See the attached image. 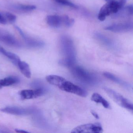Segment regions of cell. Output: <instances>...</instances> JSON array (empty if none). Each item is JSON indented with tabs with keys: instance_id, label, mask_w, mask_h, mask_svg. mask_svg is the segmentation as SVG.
<instances>
[{
	"instance_id": "cell-1",
	"label": "cell",
	"mask_w": 133,
	"mask_h": 133,
	"mask_svg": "<svg viewBox=\"0 0 133 133\" xmlns=\"http://www.w3.org/2000/svg\"><path fill=\"white\" fill-rule=\"evenodd\" d=\"M60 44L64 57L59 61V64L66 67L73 66L76 62V52L74 43L67 36H62Z\"/></svg>"
},
{
	"instance_id": "cell-2",
	"label": "cell",
	"mask_w": 133,
	"mask_h": 133,
	"mask_svg": "<svg viewBox=\"0 0 133 133\" xmlns=\"http://www.w3.org/2000/svg\"><path fill=\"white\" fill-rule=\"evenodd\" d=\"M126 0H110L102 7L98 15V19L103 21L110 15L116 14L125 5Z\"/></svg>"
},
{
	"instance_id": "cell-3",
	"label": "cell",
	"mask_w": 133,
	"mask_h": 133,
	"mask_svg": "<svg viewBox=\"0 0 133 133\" xmlns=\"http://www.w3.org/2000/svg\"><path fill=\"white\" fill-rule=\"evenodd\" d=\"M74 76L79 81L88 85L95 84L97 80L95 76L80 66L74 67L72 69Z\"/></svg>"
},
{
	"instance_id": "cell-4",
	"label": "cell",
	"mask_w": 133,
	"mask_h": 133,
	"mask_svg": "<svg viewBox=\"0 0 133 133\" xmlns=\"http://www.w3.org/2000/svg\"><path fill=\"white\" fill-rule=\"evenodd\" d=\"M103 89L109 97L119 105L127 109L133 111V104L128 99L125 98L123 96L109 88L104 87Z\"/></svg>"
},
{
	"instance_id": "cell-5",
	"label": "cell",
	"mask_w": 133,
	"mask_h": 133,
	"mask_svg": "<svg viewBox=\"0 0 133 133\" xmlns=\"http://www.w3.org/2000/svg\"><path fill=\"white\" fill-rule=\"evenodd\" d=\"M58 88L62 91L82 97H86L88 95L87 92L85 90L71 82L67 81L64 78L61 82Z\"/></svg>"
},
{
	"instance_id": "cell-6",
	"label": "cell",
	"mask_w": 133,
	"mask_h": 133,
	"mask_svg": "<svg viewBox=\"0 0 133 133\" xmlns=\"http://www.w3.org/2000/svg\"><path fill=\"white\" fill-rule=\"evenodd\" d=\"M103 131V128L99 123H88L82 124L74 128L71 133H101Z\"/></svg>"
},
{
	"instance_id": "cell-7",
	"label": "cell",
	"mask_w": 133,
	"mask_h": 133,
	"mask_svg": "<svg viewBox=\"0 0 133 133\" xmlns=\"http://www.w3.org/2000/svg\"><path fill=\"white\" fill-rule=\"evenodd\" d=\"M0 110L3 112L16 116H26L33 113L35 111L32 108H25L16 106L6 107Z\"/></svg>"
},
{
	"instance_id": "cell-8",
	"label": "cell",
	"mask_w": 133,
	"mask_h": 133,
	"mask_svg": "<svg viewBox=\"0 0 133 133\" xmlns=\"http://www.w3.org/2000/svg\"><path fill=\"white\" fill-rule=\"evenodd\" d=\"M0 41L8 45L16 48H20L21 46V43L13 35L2 29H0Z\"/></svg>"
},
{
	"instance_id": "cell-9",
	"label": "cell",
	"mask_w": 133,
	"mask_h": 133,
	"mask_svg": "<svg viewBox=\"0 0 133 133\" xmlns=\"http://www.w3.org/2000/svg\"><path fill=\"white\" fill-rule=\"evenodd\" d=\"M21 35L23 38L27 45L31 48H41L44 45L43 42L36 39L32 38L25 35L23 31L17 26L15 27Z\"/></svg>"
},
{
	"instance_id": "cell-10",
	"label": "cell",
	"mask_w": 133,
	"mask_h": 133,
	"mask_svg": "<svg viewBox=\"0 0 133 133\" xmlns=\"http://www.w3.org/2000/svg\"><path fill=\"white\" fill-rule=\"evenodd\" d=\"M45 92V90L43 88H38L34 90L24 89L20 92V95L22 99H31L42 96Z\"/></svg>"
},
{
	"instance_id": "cell-11",
	"label": "cell",
	"mask_w": 133,
	"mask_h": 133,
	"mask_svg": "<svg viewBox=\"0 0 133 133\" xmlns=\"http://www.w3.org/2000/svg\"><path fill=\"white\" fill-rule=\"evenodd\" d=\"M133 25L132 22L119 23L114 24L105 28V29L114 32H127L133 29Z\"/></svg>"
},
{
	"instance_id": "cell-12",
	"label": "cell",
	"mask_w": 133,
	"mask_h": 133,
	"mask_svg": "<svg viewBox=\"0 0 133 133\" xmlns=\"http://www.w3.org/2000/svg\"><path fill=\"white\" fill-rule=\"evenodd\" d=\"M46 22L50 26L54 28H58L61 25L64 24V16H59L58 15H49L46 17Z\"/></svg>"
},
{
	"instance_id": "cell-13",
	"label": "cell",
	"mask_w": 133,
	"mask_h": 133,
	"mask_svg": "<svg viewBox=\"0 0 133 133\" xmlns=\"http://www.w3.org/2000/svg\"><path fill=\"white\" fill-rule=\"evenodd\" d=\"M20 79L17 76L6 77L0 80V88L10 86L18 83Z\"/></svg>"
},
{
	"instance_id": "cell-14",
	"label": "cell",
	"mask_w": 133,
	"mask_h": 133,
	"mask_svg": "<svg viewBox=\"0 0 133 133\" xmlns=\"http://www.w3.org/2000/svg\"><path fill=\"white\" fill-rule=\"evenodd\" d=\"M17 66L18 67L22 74H23L25 77L28 78H31V72L29 65L27 63L21 60L18 62Z\"/></svg>"
},
{
	"instance_id": "cell-15",
	"label": "cell",
	"mask_w": 133,
	"mask_h": 133,
	"mask_svg": "<svg viewBox=\"0 0 133 133\" xmlns=\"http://www.w3.org/2000/svg\"><path fill=\"white\" fill-rule=\"evenodd\" d=\"M0 53L6 57L13 62L15 65H17L18 62L21 61L20 57L15 54L6 50L4 48L0 45Z\"/></svg>"
},
{
	"instance_id": "cell-16",
	"label": "cell",
	"mask_w": 133,
	"mask_h": 133,
	"mask_svg": "<svg viewBox=\"0 0 133 133\" xmlns=\"http://www.w3.org/2000/svg\"><path fill=\"white\" fill-rule=\"evenodd\" d=\"M91 100L97 103H100L106 109H109L110 107L109 102L98 93H93L91 97Z\"/></svg>"
},
{
	"instance_id": "cell-17",
	"label": "cell",
	"mask_w": 133,
	"mask_h": 133,
	"mask_svg": "<svg viewBox=\"0 0 133 133\" xmlns=\"http://www.w3.org/2000/svg\"><path fill=\"white\" fill-rule=\"evenodd\" d=\"M103 75L107 79L112 81L113 82L119 84L120 85L124 86V87L127 88L130 87L129 84H128L125 82L122 81V80L120 79L117 77H116V76L112 74H111V73L107 72H104L103 73Z\"/></svg>"
},
{
	"instance_id": "cell-18",
	"label": "cell",
	"mask_w": 133,
	"mask_h": 133,
	"mask_svg": "<svg viewBox=\"0 0 133 133\" xmlns=\"http://www.w3.org/2000/svg\"><path fill=\"white\" fill-rule=\"evenodd\" d=\"M133 6L132 4L129 5L123 9L121 8L118 12L116 13V17H123L127 16L133 15Z\"/></svg>"
},
{
	"instance_id": "cell-19",
	"label": "cell",
	"mask_w": 133,
	"mask_h": 133,
	"mask_svg": "<svg viewBox=\"0 0 133 133\" xmlns=\"http://www.w3.org/2000/svg\"><path fill=\"white\" fill-rule=\"evenodd\" d=\"M96 36L97 38L105 45L110 47H112L113 46V43L112 41L105 36L99 33H97L96 34Z\"/></svg>"
},
{
	"instance_id": "cell-20",
	"label": "cell",
	"mask_w": 133,
	"mask_h": 133,
	"mask_svg": "<svg viewBox=\"0 0 133 133\" xmlns=\"http://www.w3.org/2000/svg\"><path fill=\"white\" fill-rule=\"evenodd\" d=\"M15 8L18 10L24 12H28L35 10L36 6L32 5H23L19 4L15 6Z\"/></svg>"
},
{
	"instance_id": "cell-21",
	"label": "cell",
	"mask_w": 133,
	"mask_h": 133,
	"mask_svg": "<svg viewBox=\"0 0 133 133\" xmlns=\"http://www.w3.org/2000/svg\"><path fill=\"white\" fill-rule=\"evenodd\" d=\"M54 1L59 4H62L67 6L75 8V9H77L78 8L77 6L71 2L69 0H54Z\"/></svg>"
},
{
	"instance_id": "cell-22",
	"label": "cell",
	"mask_w": 133,
	"mask_h": 133,
	"mask_svg": "<svg viewBox=\"0 0 133 133\" xmlns=\"http://www.w3.org/2000/svg\"><path fill=\"white\" fill-rule=\"evenodd\" d=\"M5 16L7 21H8L10 23H14L16 21L17 17L13 14L9 12H6L5 13Z\"/></svg>"
},
{
	"instance_id": "cell-23",
	"label": "cell",
	"mask_w": 133,
	"mask_h": 133,
	"mask_svg": "<svg viewBox=\"0 0 133 133\" xmlns=\"http://www.w3.org/2000/svg\"><path fill=\"white\" fill-rule=\"evenodd\" d=\"M64 25L68 27H71L74 24V20L73 19L70 18L68 16H64Z\"/></svg>"
},
{
	"instance_id": "cell-24",
	"label": "cell",
	"mask_w": 133,
	"mask_h": 133,
	"mask_svg": "<svg viewBox=\"0 0 133 133\" xmlns=\"http://www.w3.org/2000/svg\"><path fill=\"white\" fill-rule=\"evenodd\" d=\"M7 21L5 17L0 13V24H7Z\"/></svg>"
},
{
	"instance_id": "cell-25",
	"label": "cell",
	"mask_w": 133,
	"mask_h": 133,
	"mask_svg": "<svg viewBox=\"0 0 133 133\" xmlns=\"http://www.w3.org/2000/svg\"><path fill=\"white\" fill-rule=\"evenodd\" d=\"M15 131L17 133H29V132L28 131H26V130H22V129H15Z\"/></svg>"
},
{
	"instance_id": "cell-26",
	"label": "cell",
	"mask_w": 133,
	"mask_h": 133,
	"mask_svg": "<svg viewBox=\"0 0 133 133\" xmlns=\"http://www.w3.org/2000/svg\"><path fill=\"white\" fill-rule=\"evenodd\" d=\"M91 114H92L93 116H94V117H95V118H96V119H99V116L98 114H97L96 112L93 111V110H91Z\"/></svg>"
},
{
	"instance_id": "cell-27",
	"label": "cell",
	"mask_w": 133,
	"mask_h": 133,
	"mask_svg": "<svg viewBox=\"0 0 133 133\" xmlns=\"http://www.w3.org/2000/svg\"><path fill=\"white\" fill-rule=\"evenodd\" d=\"M105 1H106L108 2V1H110V0H105Z\"/></svg>"
}]
</instances>
